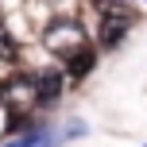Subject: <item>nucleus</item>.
Here are the masks:
<instances>
[{"label": "nucleus", "mask_w": 147, "mask_h": 147, "mask_svg": "<svg viewBox=\"0 0 147 147\" xmlns=\"http://www.w3.org/2000/svg\"><path fill=\"white\" fill-rule=\"evenodd\" d=\"M35 109H43V97H39V74H8L4 81H0V112L4 116H12L16 124L20 120H27Z\"/></svg>", "instance_id": "obj_1"}, {"label": "nucleus", "mask_w": 147, "mask_h": 147, "mask_svg": "<svg viewBox=\"0 0 147 147\" xmlns=\"http://www.w3.org/2000/svg\"><path fill=\"white\" fill-rule=\"evenodd\" d=\"M43 47L54 54V58H74V54L89 51V35L85 27H81L78 20H70V16H58V20H51L43 27Z\"/></svg>", "instance_id": "obj_2"}, {"label": "nucleus", "mask_w": 147, "mask_h": 147, "mask_svg": "<svg viewBox=\"0 0 147 147\" xmlns=\"http://www.w3.org/2000/svg\"><path fill=\"white\" fill-rule=\"evenodd\" d=\"M128 27H132V16H101L97 43H101V47H116V43H124Z\"/></svg>", "instance_id": "obj_3"}, {"label": "nucleus", "mask_w": 147, "mask_h": 147, "mask_svg": "<svg viewBox=\"0 0 147 147\" xmlns=\"http://www.w3.org/2000/svg\"><path fill=\"white\" fill-rule=\"evenodd\" d=\"M62 85H66V74H54V70L39 74V97H43V109L62 97Z\"/></svg>", "instance_id": "obj_4"}, {"label": "nucleus", "mask_w": 147, "mask_h": 147, "mask_svg": "<svg viewBox=\"0 0 147 147\" xmlns=\"http://www.w3.org/2000/svg\"><path fill=\"white\" fill-rule=\"evenodd\" d=\"M93 62H97V54H93V47H89V51H81V54H74V58H66L62 66H66V78H70V81H78V78H85V74L93 70Z\"/></svg>", "instance_id": "obj_5"}, {"label": "nucleus", "mask_w": 147, "mask_h": 147, "mask_svg": "<svg viewBox=\"0 0 147 147\" xmlns=\"http://www.w3.org/2000/svg\"><path fill=\"white\" fill-rule=\"evenodd\" d=\"M132 4L136 0H93L97 16H132Z\"/></svg>", "instance_id": "obj_6"}, {"label": "nucleus", "mask_w": 147, "mask_h": 147, "mask_svg": "<svg viewBox=\"0 0 147 147\" xmlns=\"http://www.w3.org/2000/svg\"><path fill=\"white\" fill-rule=\"evenodd\" d=\"M39 132H43V124H39V128H31V132H27V136H20V140H12V143H0V147H35Z\"/></svg>", "instance_id": "obj_7"}, {"label": "nucleus", "mask_w": 147, "mask_h": 147, "mask_svg": "<svg viewBox=\"0 0 147 147\" xmlns=\"http://www.w3.org/2000/svg\"><path fill=\"white\" fill-rule=\"evenodd\" d=\"M58 143H62V140H58L54 132H47V128L39 132V140H35V147H58Z\"/></svg>", "instance_id": "obj_8"}, {"label": "nucleus", "mask_w": 147, "mask_h": 147, "mask_svg": "<svg viewBox=\"0 0 147 147\" xmlns=\"http://www.w3.org/2000/svg\"><path fill=\"white\" fill-rule=\"evenodd\" d=\"M143 147H147V143H143Z\"/></svg>", "instance_id": "obj_9"}]
</instances>
